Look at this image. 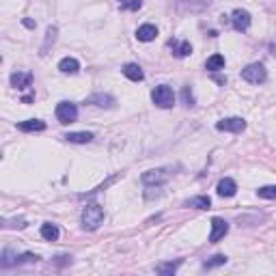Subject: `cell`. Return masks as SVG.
<instances>
[{
    "mask_svg": "<svg viewBox=\"0 0 276 276\" xmlns=\"http://www.w3.org/2000/svg\"><path fill=\"white\" fill-rule=\"evenodd\" d=\"M188 207H194V210H210L212 207V198L210 196H194V198H190V201L186 203Z\"/></svg>",
    "mask_w": 276,
    "mask_h": 276,
    "instance_id": "obj_19",
    "label": "cell"
},
{
    "mask_svg": "<svg viewBox=\"0 0 276 276\" xmlns=\"http://www.w3.org/2000/svg\"><path fill=\"white\" fill-rule=\"evenodd\" d=\"M227 263V257L225 255H214L212 259H207V261L203 263L205 270H212V267H218V265H225Z\"/></svg>",
    "mask_w": 276,
    "mask_h": 276,
    "instance_id": "obj_21",
    "label": "cell"
},
{
    "mask_svg": "<svg viewBox=\"0 0 276 276\" xmlns=\"http://www.w3.org/2000/svg\"><path fill=\"white\" fill-rule=\"evenodd\" d=\"M179 263H181V261H175V263H160V265L156 267V272H158V274H175V270L179 267Z\"/></svg>",
    "mask_w": 276,
    "mask_h": 276,
    "instance_id": "obj_22",
    "label": "cell"
},
{
    "mask_svg": "<svg viewBox=\"0 0 276 276\" xmlns=\"http://www.w3.org/2000/svg\"><path fill=\"white\" fill-rule=\"evenodd\" d=\"M33 84V74H22V72H15L11 76V87L15 89H28Z\"/></svg>",
    "mask_w": 276,
    "mask_h": 276,
    "instance_id": "obj_12",
    "label": "cell"
},
{
    "mask_svg": "<svg viewBox=\"0 0 276 276\" xmlns=\"http://www.w3.org/2000/svg\"><path fill=\"white\" fill-rule=\"evenodd\" d=\"M205 69H210V72H220V69H225V56L222 54H214L207 58L205 63Z\"/></svg>",
    "mask_w": 276,
    "mask_h": 276,
    "instance_id": "obj_20",
    "label": "cell"
},
{
    "mask_svg": "<svg viewBox=\"0 0 276 276\" xmlns=\"http://www.w3.org/2000/svg\"><path fill=\"white\" fill-rule=\"evenodd\" d=\"M67 141L69 143H78V145H84V143H91V141H93V134H91V132H69L67 136Z\"/></svg>",
    "mask_w": 276,
    "mask_h": 276,
    "instance_id": "obj_18",
    "label": "cell"
},
{
    "mask_svg": "<svg viewBox=\"0 0 276 276\" xmlns=\"http://www.w3.org/2000/svg\"><path fill=\"white\" fill-rule=\"evenodd\" d=\"M22 102H24V104H30V102H33V95H24V97H22Z\"/></svg>",
    "mask_w": 276,
    "mask_h": 276,
    "instance_id": "obj_27",
    "label": "cell"
},
{
    "mask_svg": "<svg viewBox=\"0 0 276 276\" xmlns=\"http://www.w3.org/2000/svg\"><path fill=\"white\" fill-rule=\"evenodd\" d=\"M41 237L48 242H56L58 240V227L52 225V222H45V225H41Z\"/></svg>",
    "mask_w": 276,
    "mask_h": 276,
    "instance_id": "obj_17",
    "label": "cell"
},
{
    "mask_svg": "<svg viewBox=\"0 0 276 276\" xmlns=\"http://www.w3.org/2000/svg\"><path fill=\"white\" fill-rule=\"evenodd\" d=\"M231 22H233V28L237 30V33H244V30H248L250 28V13L246 9H235L233 15H231Z\"/></svg>",
    "mask_w": 276,
    "mask_h": 276,
    "instance_id": "obj_6",
    "label": "cell"
},
{
    "mask_svg": "<svg viewBox=\"0 0 276 276\" xmlns=\"http://www.w3.org/2000/svg\"><path fill=\"white\" fill-rule=\"evenodd\" d=\"M168 45H171L173 54H175V56H179V58L192 54V43H190V41H177V39H171V41H168Z\"/></svg>",
    "mask_w": 276,
    "mask_h": 276,
    "instance_id": "obj_9",
    "label": "cell"
},
{
    "mask_svg": "<svg viewBox=\"0 0 276 276\" xmlns=\"http://www.w3.org/2000/svg\"><path fill=\"white\" fill-rule=\"evenodd\" d=\"M166 179H168V173L164 168H156V171L143 173V183H147V186H151V183H164Z\"/></svg>",
    "mask_w": 276,
    "mask_h": 276,
    "instance_id": "obj_10",
    "label": "cell"
},
{
    "mask_svg": "<svg viewBox=\"0 0 276 276\" xmlns=\"http://www.w3.org/2000/svg\"><path fill=\"white\" fill-rule=\"evenodd\" d=\"M216 192H218V196H222V198H231V196H235V192H237V183H235L233 179L225 177V179L218 181Z\"/></svg>",
    "mask_w": 276,
    "mask_h": 276,
    "instance_id": "obj_8",
    "label": "cell"
},
{
    "mask_svg": "<svg viewBox=\"0 0 276 276\" xmlns=\"http://www.w3.org/2000/svg\"><path fill=\"white\" fill-rule=\"evenodd\" d=\"M58 69L63 74H78L80 72V63L76 58H72V56H65L63 60L58 63Z\"/></svg>",
    "mask_w": 276,
    "mask_h": 276,
    "instance_id": "obj_16",
    "label": "cell"
},
{
    "mask_svg": "<svg viewBox=\"0 0 276 276\" xmlns=\"http://www.w3.org/2000/svg\"><path fill=\"white\" fill-rule=\"evenodd\" d=\"M143 7V0H129V3H123L121 9H129V11H138Z\"/></svg>",
    "mask_w": 276,
    "mask_h": 276,
    "instance_id": "obj_26",
    "label": "cell"
},
{
    "mask_svg": "<svg viewBox=\"0 0 276 276\" xmlns=\"http://www.w3.org/2000/svg\"><path fill=\"white\" fill-rule=\"evenodd\" d=\"M24 26H28V28H35V22H33V20H24Z\"/></svg>",
    "mask_w": 276,
    "mask_h": 276,
    "instance_id": "obj_28",
    "label": "cell"
},
{
    "mask_svg": "<svg viewBox=\"0 0 276 276\" xmlns=\"http://www.w3.org/2000/svg\"><path fill=\"white\" fill-rule=\"evenodd\" d=\"M54 39H56V28H54V26H50V28H48V37H45V43H43V48H41V54H45L48 45H50V43H54Z\"/></svg>",
    "mask_w": 276,
    "mask_h": 276,
    "instance_id": "obj_25",
    "label": "cell"
},
{
    "mask_svg": "<svg viewBox=\"0 0 276 276\" xmlns=\"http://www.w3.org/2000/svg\"><path fill=\"white\" fill-rule=\"evenodd\" d=\"M18 129H20V132H43L45 123H43L41 119H28V121H22V123H18Z\"/></svg>",
    "mask_w": 276,
    "mask_h": 276,
    "instance_id": "obj_13",
    "label": "cell"
},
{
    "mask_svg": "<svg viewBox=\"0 0 276 276\" xmlns=\"http://www.w3.org/2000/svg\"><path fill=\"white\" fill-rule=\"evenodd\" d=\"M229 233V225L222 218H214L212 220V233H210V242L212 244H216V242H220L222 237H225Z\"/></svg>",
    "mask_w": 276,
    "mask_h": 276,
    "instance_id": "obj_7",
    "label": "cell"
},
{
    "mask_svg": "<svg viewBox=\"0 0 276 276\" xmlns=\"http://www.w3.org/2000/svg\"><path fill=\"white\" fill-rule=\"evenodd\" d=\"M181 99L186 106H194V95H192V89L190 87H183L181 89Z\"/></svg>",
    "mask_w": 276,
    "mask_h": 276,
    "instance_id": "obj_24",
    "label": "cell"
},
{
    "mask_svg": "<svg viewBox=\"0 0 276 276\" xmlns=\"http://www.w3.org/2000/svg\"><path fill=\"white\" fill-rule=\"evenodd\" d=\"M216 129L220 132H233V134H240L246 129V121L242 117H229V119H222L216 123Z\"/></svg>",
    "mask_w": 276,
    "mask_h": 276,
    "instance_id": "obj_5",
    "label": "cell"
},
{
    "mask_svg": "<svg viewBox=\"0 0 276 276\" xmlns=\"http://www.w3.org/2000/svg\"><path fill=\"white\" fill-rule=\"evenodd\" d=\"M151 102L158 106V108H171L175 104V93L168 84H160V87L153 89L151 93Z\"/></svg>",
    "mask_w": 276,
    "mask_h": 276,
    "instance_id": "obj_3",
    "label": "cell"
},
{
    "mask_svg": "<svg viewBox=\"0 0 276 276\" xmlns=\"http://www.w3.org/2000/svg\"><path fill=\"white\" fill-rule=\"evenodd\" d=\"M123 76H125V78H129L132 82H141V80L145 78L141 65H136V63H127V65H123Z\"/></svg>",
    "mask_w": 276,
    "mask_h": 276,
    "instance_id": "obj_14",
    "label": "cell"
},
{
    "mask_svg": "<svg viewBox=\"0 0 276 276\" xmlns=\"http://www.w3.org/2000/svg\"><path fill=\"white\" fill-rule=\"evenodd\" d=\"M104 222V207L97 205V203H91L84 207L82 212V227L87 231H95V229Z\"/></svg>",
    "mask_w": 276,
    "mask_h": 276,
    "instance_id": "obj_1",
    "label": "cell"
},
{
    "mask_svg": "<svg viewBox=\"0 0 276 276\" xmlns=\"http://www.w3.org/2000/svg\"><path fill=\"white\" fill-rule=\"evenodd\" d=\"M56 119L60 123H74L76 119H78V108H76V104H69V102H60L56 106Z\"/></svg>",
    "mask_w": 276,
    "mask_h": 276,
    "instance_id": "obj_4",
    "label": "cell"
},
{
    "mask_svg": "<svg viewBox=\"0 0 276 276\" xmlns=\"http://www.w3.org/2000/svg\"><path fill=\"white\" fill-rule=\"evenodd\" d=\"M136 37H138V41H153L158 37V28L153 26V24H143V26H138L136 30Z\"/></svg>",
    "mask_w": 276,
    "mask_h": 276,
    "instance_id": "obj_11",
    "label": "cell"
},
{
    "mask_svg": "<svg viewBox=\"0 0 276 276\" xmlns=\"http://www.w3.org/2000/svg\"><path fill=\"white\" fill-rule=\"evenodd\" d=\"M261 198H276V186H263L257 190Z\"/></svg>",
    "mask_w": 276,
    "mask_h": 276,
    "instance_id": "obj_23",
    "label": "cell"
},
{
    "mask_svg": "<svg viewBox=\"0 0 276 276\" xmlns=\"http://www.w3.org/2000/svg\"><path fill=\"white\" fill-rule=\"evenodd\" d=\"M87 104H95V106H102V108H112L114 106V97L112 95H104V93H95L87 99Z\"/></svg>",
    "mask_w": 276,
    "mask_h": 276,
    "instance_id": "obj_15",
    "label": "cell"
},
{
    "mask_svg": "<svg viewBox=\"0 0 276 276\" xmlns=\"http://www.w3.org/2000/svg\"><path fill=\"white\" fill-rule=\"evenodd\" d=\"M242 80H246L248 84H263L267 80V72L263 63H250L242 69Z\"/></svg>",
    "mask_w": 276,
    "mask_h": 276,
    "instance_id": "obj_2",
    "label": "cell"
},
{
    "mask_svg": "<svg viewBox=\"0 0 276 276\" xmlns=\"http://www.w3.org/2000/svg\"><path fill=\"white\" fill-rule=\"evenodd\" d=\"M274 54H276V52H274Z\"/></svg>",
    "mask_w": 276,
    "mask_h": 276,
    "instance_id": "obj_29",
    "label": "cell"
}]
</instances>
